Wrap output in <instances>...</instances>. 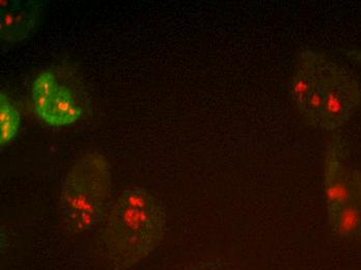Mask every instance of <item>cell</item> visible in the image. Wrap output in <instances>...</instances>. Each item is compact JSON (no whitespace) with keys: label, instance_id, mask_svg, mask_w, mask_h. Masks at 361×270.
<instances>
[{"label":"cell","instance_id":"cell-3","mask_svg":"<svg viewBox=\"0 0 361 270\" xmlns=\"http://www.w3.org/2000/svg\"><path fill=\"white\" fill-rule=\"evenodd\" d=\"M42 4L35 0L0 1V36L15 44L32 36L36 30Z\"/></svg>","mask_w":361,"mask_h":270},{"label":"cell","instance_id":"cell-10","mask_svg":"<svg viewBox=\"0 0 361 270\" xmlns=\"http://www.w3.org/2000/svg\"><path fill=\"white\" fill-rule=\"evenodd\" d=\"M308 90V85L307 81L305 80H298L295 82L294 85V93L299 97H302L307 93Z\"/></svg>","mask_w":361,"mask_h":270},{"label":"cell","instance_id":"cell-8","mask_svg":"<svg viewBox=\"0 0 361 270\" xmlns=\"http://www.w3.org/2000/svg\"><path fill=\"white\" fill-rule=\"evenodd\" d=\"M326 113L330 116H340L345 113V104L338 92L331 91L325 98Z\"/></svg>","mask_w":361,"mask_h":270},{"label":"cell","instance_id":"cell-5","mask_svg":"<svg viewBox=\"0 0 361 270\" xmlns=\"http://www.w3.org/2000/svg\"><path fill=\"white\" fill-rule=\"evenodd\" d=\"M21 116L14 102L4 91L0 92V146L1 150L12 144L18 135Z\"/></svg>","mask_w":361,"mask_h":270},{"label":"cell","instance_id":"cell-7","mask_svg":"<svg viewBox=\"0 0 361 270\" xmlns=\"http://www.w3.org/2000/svg\"><path fill=\"white\" fill-rule=\"evenodd\" d=\"M334 230L341 236L349 237L360 231L361 211L356 204L350 203L331 216Z\"/></svg>","mask_w":361,"mask_h":270},{"label":"cell","instance_id":"cell-1","mask_svg":"<svg viewBox=\"0 0 361 270\" xmlns=\"http://www.w3.org/2000/svg\"><path fill=\"white\" fill-rule=\"evenodd\" d=\"M164 228L157 199L140 186L126 188L114 202L103 234L109 258L120 269L138 264L156 251Z\"/></svg>","mask_w":361,"mask_h":270},{"label":"cell","instance_id":"cell-6","mask_svg":"<svg viewBox=\"0 0 361 270\" xmlns=\"http://www.w3.org/2000/svg\"><path fill=\"white\" fill-rule=\"evenodd\" d=\"M61 85L57 82L56 76L52 71H43L37 76L32 83V98L35 113L37 118L51 100Z\"/></svg>","mask_w":361,"mask_h":270},{"label":"cell","instance_id":"cell-2","mask_svg":"<svg viewBox=\"0 0 361 270\" xmlns=\"http://www.w3.org/2000/svg\"><path fill=\"white\" fill-rule=\"evenodd\" d=\"M110 190L109 160L99 151L87 150L75 161L59 188V214L68 231H90L102 215Z\"/></svg>","mask_w":361,"mask_h":270},{"label":"cell","instance_id":"cell-4","mask_svg":"<svg viewBox=\"0 0 361 270\" xmlns=\"http://www.w3.org/2000/svg\"><path fill=\"white\" fill-rule=\"evenodd\" d=\"M81 116L82 109L79 106L71 90L61 85L39 118L49 126L61 127L74 124Z\"/></svg>","mask_w":361,"mask_h":270},{"label":"cell","instance_id":"cell-9","mask_svg":"<svg viewBox=\"0 0 361 270\" xmlns=\"http://www.w3.org/2000/svg\"><path fill=\"white\" fill-rule=\"evenodd\" d=\"M324 103V98H323L321 93L319 92H314L310 98V104L312 105L314 109H320Z\"/></svg>","mask_w":361,"mask_h":270}]
</instances>
